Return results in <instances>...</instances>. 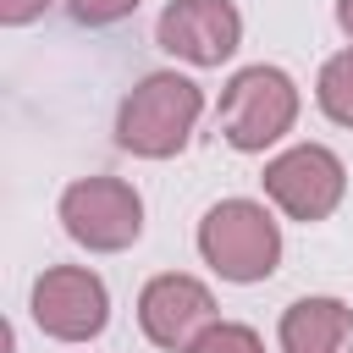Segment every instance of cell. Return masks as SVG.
I'll list each match as a JSON object with an SVG mask.
<instances>
[{
	"label": "cell",
	"instance_id": "1",
	"mask_svg": "<svg viewBox=\"0 0 353 353\" xmlns=\"http://www.w3.org/2000/svg\"><path fill=\"white\" fill-rule=\"evenodd\" d=\"M204 110V88L182 72H149L116 110V143L138 160H171L188 149Z\"/></svg>",
	"mask_w": 353,
	"mask_h": 353
},
{
	"label": "cell",
	"instance_id": "2",
	"mask_svg": "<svg viewBox=\"0 0 353 353\" xmlns=\"http://www.w3.org/2000/svg\"><path fill=\"white\" fill-rule=\"evenodd\" d=\"M199 254L221 281L254 287V281H270L281 265V226L254 199H221L199 221Z\"/></svg>",
	"mask_w": 353,
	"mask_h": 353
},
{
	"label": "cell",
	"instance_id": "3",
	"mask_svg": "<svg viewBox=\"0 0 353 353\" xmlns=\"http://www.w3.org/2000/svg\"><path fill=\"white\" fill-rule=\"evenodd\" d=\"M292 121H298V83L281 66H243L215 110V127L237 154H265L292 132Z\"/></svg>",
	"mask_w": 353,
	"mask_h": 353
},
{
	"label": "cell",
	"instance_id": "4",
	"mask_svg": "<svg viewBox=\"0 0 353 353\" xmlns=\"http://www.w3.org/2000/svg\"><path fill=\"white\" fill-rule=\"evenodd\" d=\"M61 226L88 254H121L143 237V199L121 176H77L61 193Z\"/></svg>",
	"mask_w": 353,
	"mask_h": 353
},
{
	"label": "cell",
	"instance_id": "5",
	"mask_svg": "<svg viewBox=\"0 0 353 353\" xmlns=\"http://www.w3.org/2000/svg\"><path fill=\"white\" fill-rule=\"evenodd\" d=\"M265 199L287 215V221H303V226H314V221H325L336 204H342V193H347V165L325 149V143H292V149H281L270 165H265Z\"/></svg>",
	"mask_w": 353,
	"mask_h": 353
},
{
	"label": "cell",
	"instance_id": "6",
	"mask_svg": "<svg viewBox=\"0 0 353 353\" xmlns=\"http://www.w3.org/2000/svg\"><path fill=\"white\" fill-rule=\"evenodd\" d=\"M33 320L55 342H94L110 320V292L88 265H50L33 281Z\"/></svg>",
	"mask_w": 353,
	"mask_h": 353
},
{
	"label": "cell",
	"instance_id": "7",
	"mask_svg": "<svg viewBox=\"0 0 353 353\" xmlns=\"http://www.w3.org/2000/svg\"><path fill=\"white\" fill-rule=\"evenodd\" d=\"M154 44L188 66H221L243 44V17L232 0H171L154 22Z\"/></svg>",
	"mask_w": 353,
	"mask_h": 353
},
{
	"label": "cell",
	"instance_id": "8",
	"mask_svg": "<svg viewBox=\"0 0 353 353\" xmlns=\"http://www.w3.org/2000/svg\"><path fill=\"white\" fill-rule=\"evenodd\" d=\"M210 320H215V298H210V287H204L199 276L165 270V276L143 281V292H138V325H143V336H149L154 347H165V353H176V347L188 353L193 336H199Z\"/></svg>",
	"mask_w": 353,
	"mask_h": 353
},
{
	"label": "cell",
	"instance_id": "9",
	"mask_svg": "<svg viewBox=\"0 0 353 353\" xmlns=\"http://www.w3.org/2000/svg\"><path fill=\"white\" fill-rule=\"evenodd\" d=\"M281 353H353V309L342 298H298L276 325Z\"/></svg>",
	"mask_w": 353,
	"mask_h": 353
},
{
	"label": "cell",
	"instance_id": "10",
	"mask_svg": "<svg viewBox=\"0 0 353 353\" xmlns=\"http://www.w3.org/2000/svg\"><path fill=\"white\" fill-rule=\"evenodd\" d=\"M314 99H320V110H325L336 127H353V44H347V50H336V55L320 66Z\"/></svg>",
	"mask_w": 353,
	"mask_h": 353
},
{
	"label": "cell",
	"instance_id": "11",
	"mask_svg": "<svg viewBox=\"0 0 353 353\" xmlns=\"http://www.w3.org/2000/svg\"><path fill=\"white\" fill-rule=\"evenodd\" d=\"M188 353H265V342H259V331H254V325L210 320V325L193 336V347H188Z\"/></svg>",
	"mask_w": 353,
	"mask_h": 353
},
{
	"label": "cell",
	"instance_id": "12",
	"mask_svg": "<svg viewBox=\"0 0 353 353\" xmlns=\"http://www.w3.org/2000/svg\"><path fill=\"white\" fill-rule=\"evenodd\" d=\"M66 11H72V22H83V28H110V22L132 17L138 0H66Z\"/></svg>",
	"mask_w": 353,
	"mask_h": 353
},
{
	"label": "cell",
	"instance_id": "13",
	"mask_svg": "<svg viewBox=\"0 0 353 353\" xmlns=\"http://www.w3.org/2000/svg\"><path fill=\"white\" fill-rule=\"evenodd\" d=\"M44 11H50V0H0V22L6 28H22V22L44 17Z\"/></svg>",
	"mask_w": 353,
	"mask_h": 353
},
{
	"label": "cell",
	"instance_id": "14",
	"mask_svg": "<svg viewBox=\"0 0 353 353\" xmlns=\"http://www.w3.org/2000/svg\"><path fill=\"white\" fill-rule=\"evenodd\" d=\"M336 28L353 39V0H336Z\"/></svg>",
	"mask_w": 353,
	"mask_h": 353
}]
</instances>
